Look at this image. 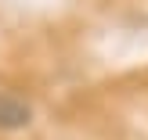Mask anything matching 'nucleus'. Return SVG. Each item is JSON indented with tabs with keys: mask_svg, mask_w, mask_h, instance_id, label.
<instances>
[{
	"mask_svg": "<svg viewBox=\"0 0 148 140\" xmlns=\"http://www.w3.org/2000/svg\"><path fill=\"white\" fill-rule=\"evenodd\" d=\"M33 122V108L22 97L0 90V129H25Z\"/></svg>",
	"mask_w": 148,
	"mask_h": 140,
	"instance_id": "nucleus-1",
	"label": "nucleus"
}]
</instances>
